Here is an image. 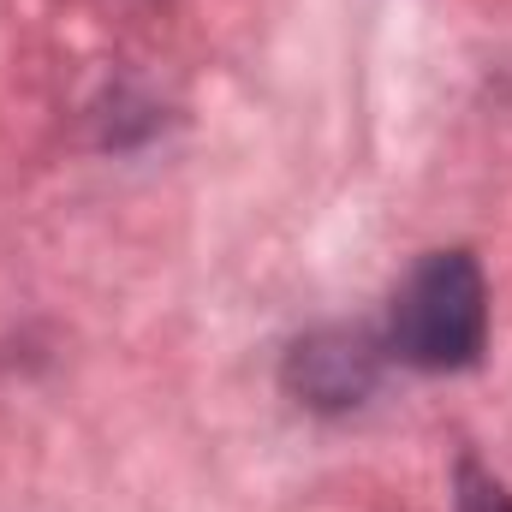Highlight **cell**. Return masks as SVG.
<instances>
[{"instance_id": "cell-1", "label": "cell", "mask_w": 512, "mask_h": 512, "mask_svg": "<svg viewBox=\"0 0 512 512\" xmlns=\"http://www.w3.org/2000/svg\"><path fill=\"white\" fill-rule=\"evenodd\" d=\"M387 358L447 376L471 370L489 346V280L471 251H429L387 304Z\"/></svg>"}, {"instance_id": "cell-2", "label": "cell", "mask_w": 512, "mask_h": 512, "mask_svg": "<svg viewBox=\"0 0 512 512\" xmlns=\"http://www.w3.org/2000/svg\"><path fill=\"white\" fill-rule=\"evenodd\" d=\"M387 364V340L376 328L358 322H328L310 328L286 346L280 358V387L304 405V411H352L364 405Z\"/></svg>"}, {"instance_id": "cell-3", "label": "cell", "mask_w": 512, "mask_h": 512, "mask_svg": "<svg viewBox=\"0 0 512 512\" xmlns=\"http://www.w3.org/2000/svg\"><path fill=\"white\" fill-rule=\"evenodd\" d=\"M459 512H512V495L477 459H459Z\"/></svg>"}]
</instances>
